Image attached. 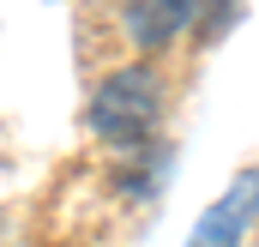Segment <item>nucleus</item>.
<instances>
[{"mask_svg": "<svg viewBox=\"0 0 259 247\" xmlns=\"http://www.w3.org/2000/svg\"><path fill=\"white\" fill-rule=\"evenodd\" d=\"M163 72L157 66H115L97 91H91V133L115 151L145 145L163 121Z\"/></svg>", "mask_w": 259, "mask_h": 247, "instance_id": "1", "label": "nucleus"}, {"mask_svg": "<svg viewBox=\"0 0 259 247\" xmlns=\"http://www.w3.org/2000/svg\"><path fill=\"white\" fill-rule=\"evenodd\" d=\"M253 217H259V169H241L229 193L193 223V247H241Z\"/></svg>", "mask_w": 259, "mask_h": 247, "instance_id": "2", "label": "nucleus"}, {"mask_svg": "<svg viewBox=\"0 0 259 247\" xmlns=\"http://www.w3.org/2000/svg\"><path fill=\"white\" fill-rule=\"evenodd\" d=\"M199 12V0H121V18H127V36L133 49H169L181 30H187V18Z\"/></svg>", "mask_w": 259, "mask_h": 247, "instance_id": "3", "label": "nucleus"}]
</instances>
